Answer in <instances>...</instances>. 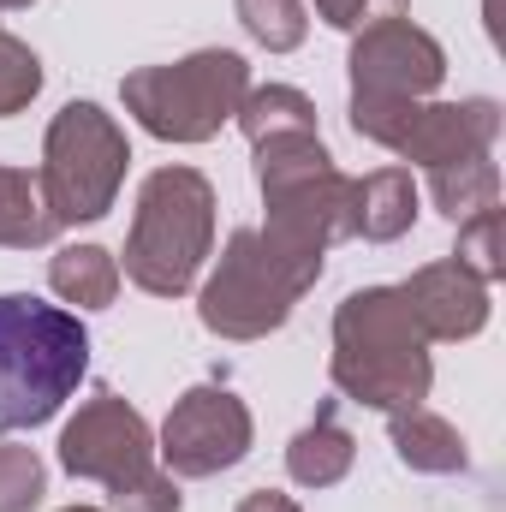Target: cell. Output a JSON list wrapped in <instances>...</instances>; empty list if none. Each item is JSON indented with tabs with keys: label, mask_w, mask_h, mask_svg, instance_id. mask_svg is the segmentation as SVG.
I'll list each match as a JSON object with an SVG mask.
<instances>
[{
	"label": "cell",
	"mask_w": 506,
	"mask_h": 512,
	"mask_svg": "<svg viewBox=\"0 0 506 512\" xmlns=\"http://www.w3.org/2000/svg\"><path fill=\"white\" fill-rule=\"evenodd\" d=\"M90 376V328L78 310L0 292V435L48 423Z\"/></svg>",
	"instance_id": "cell-2"
},
{
	"label": "cell",
	"mask_w": 506,
	"mask_h": 512,
	"mask_svg": "<svg viewBox=\"0 0 506 512\" xmlns=\"http://www.w3.org/2000/svg\"><path fill=\"white\" fill-rule=\"evenodd\" d=\"M233 126L245 131L251 143L262 137H292V131H316V102L292 84H262V90H245Z\"/></svg>",
	"instance_id": "cell-19"
},
{
	"label": "cell",
	"mask_w": 506,
	"mask_h": 512,
	"mask_svg": "<svg viewBox=\"0 0 506 512\" xmlns=\"http://www.w3.org/2000/svg\"><path fill=\"white\" fill-rule=\"evenodd\" d=\"M387 441H393L399 465H411V471H423V477H459V471L471 465L465 435H459L447 417L423 411V405L393 411V417H387Z\"/></svg>",
	"instance_id": "cell-15"
},
{
	"label": "cell",
	"mask_w": 506,
	"mask_h": 512,
	"mask_svg": "<svg viewBox=\"0 0 506 512\" xmlns=\"http://www.w3.org/2000/svg\"><path fill=\"white\" fill-rule=\"evenodd\" d=\"M429 197L435 209L459 227L483 209H501V167L489 155H471V161H453V167H435L429 173Z\"/></svg>",
	"instance_id": "cell-18"
},
{
	"label": "cell",
	"mask_w": 506,
	"mask_h": 512,
	"mask_svg": "<svg viewBox=\"0 0 506 512\" xmlns=\"http://www.w3.org/2000/svg\"><path fill=\"white\" fill-rule=\"evenodd\" d=\"M215 251V185L197 167H155L126 233V280L149 298H185Z\"/></svg>",
	"instance_id": "cell-3"
},
{
	"label": "cell",
	"mask_w": 506,
	"mask_h": 512,
	"mask_svg": "<svg viewBox=\"0 0 506 512\" xmlns=\"http://www.w3.org/2000/svg\"><path fill=\"white\" fill-rule=\"evenodd\" d=\"M131 167V143L126 131L114 126V114H102L96 102H66L48 137H42V167H36V185H42V203L54 215V227H84V221H102L126 185Z\"/></svg>",
	"instance_id": "cell-8"
},
{
	"label": "cell",
	"mask_w": 506,
	"mask_h": 512,
	"mask_svg": "<svg viewBox=\"0 0 506 512\" xmlns=\"http://www.w3.org/2000/svg\"><path fill=\"white\" fill-rule=\"evenodd\" d=\"M251 90V66L233 48H197L167 66H143L120 84L126 114L161 143H209L233 126L239 102Z\"/></svg>",
	"instance_id": "cell-7"
},
{
	"label": "cell",
	"mask_w": 506,
	"mask_h": 512,
	"mask_svg": "<svg viewBox=\"0 0 506 512\" xmlns=\"http://www.w3.org/2000/svg\"><path fill=\"white\" fill-rule=\"evenodd\" d=\"M322 256L286 251L280 239H268L262 227H239L227 239V251L215 262V274L197 292V322L215 340H268L274 328H286L292 304L322 280Z\"/></svg>",
	"instance_id": "cell-4"
},
{
	"label": "cell",
	"mask_w": 506,
	"mask_h": 512,
	"mask_svg": "<svg viewBox=\"0 0 506 512\" xmlns=\"http://www.w3.org/2000/svg\"><path fill=\"white\" fill-rule=\"evenodd\" d=\"M352 459H358V441H352V429L340 423V405H334V399L286 441V477H292L298 489H334V483L352 471Z\"/></svg>",
	"instance_id": "cell-14"
},
{
	"label": "cell",
	"mask_w": 506,
	"mask_h": 512,
	"mask_svg": "<svg viewBox=\"0 0 506 512\" xmlns=\"http://www.w3.org/2000/svg\"><path fill=\"white\" fill-rule=\"evenodd\" d=\"M60 465L78 483H102L120 512H179V477L161 471L155 435L143 411L126 405L120 393H96L78 405V417L60 429Z\"/></svg>",
	"instance_id": "cell-6"
},
{
	"label": "cell",
	"mask_w": 506,
	"mask_h": 512,
	"mask_svg": "<svg viewBox=\"0 0 506 512\" xmlns=\"http://www.w3.org/2000/svg\"><path fill=\"white\" fill-rule=\"evenodd\" d=\"M48 286L78 310H108L120 298V256L102 245H60L48 262Z\"/></svg>",
	"instance_id": "cell-16"
},
{
	"label": "cell",
	"mask_w": 506,
	"mask_h": 512,
	"mask_svg": "<svg viewBox=\"0 0 506 512\" xmlns=\"http://www.w3.org/2000/svg\"><path fill=\"white\" fill-rule=\"evenodd\" d=\"M18 6H30V0H0V12H18Z\"/></svg>",
	"instance_id": "cell-26"
},
{
	"label": "cell",
	"mask_w": 506,
	"mask_h": 512,
	"mask_svg": "<svg viewBox=\"0 0 506 512\" xmlns=\"http://www.w3.org/2000/svg\"><path fill=\"white\" fill-rule=\"evenodd\" d=\"M256 149V185H262V209H268V239H280L286 251L322 256L352 239V179L334 167V155L322 149L316 131H292V137H262Z\"/></svg>",
	"instance_id": "cell-5"
},
{
	"label": "cell",
	"mask_w": 506,
	"mask_h": 512,
	"mask_svg": "<svg viewBox=\"0 0 506 512\" xmlns=\"http://www.w3.org/2000/svg\"><path fill=\"white\" fill-rule=\"evenodd\" d=\"M66 512H102V507H66Z\"/></svg>",
	"instance_id": "cell-27"
},
{
	"label": "cell",
	"mask_w": 506,
	"mask_h": 512,
	"mask_svg": "<svg viewBox=\"0 0 506 512\" xmlns=\"http://www.w3.org/2000/svg\"><path fill=\"white\" fill-rule=\"evenodd\" d=\"M328 376L346 399L387 411V417L429 399V387H435L429 340H423L411 304L399 298V286H364L334 310Z\"/></svg>",
	"instance_id": "cell-1"
},
{
	"label": "cell",
	"mask_w": 506,
	"mask_h": 512,
	"mask_svg": "<svg viewBox=\"0 0 506 512\" xmlns=\"http://www.w3.org/2000/svg\"><path fill=\"white\" fill-rule=\"evenodd\" d=\"M352 131L393 149L399 161H417L423 173L489 155L501 137V102H352Z\"/></svg>",
	"instance_id": "cell-9"
},
{
	"label": "cell",
	"mask_w": 506,
	"mask_h": 512,
	"mask_svg": "<svg viewBox=\"0 0 506 512\" xmlns=\"http://www.w3.org/2000/svg\"><path fill=\"white\" fill-rule=\"evenodd\" d=\"M42 495H48V471H42L36 447L0 441V512H36Z\"/></svg>",
	"instance_id": "cell-22"
},
{
	"label": "cell",
	"mask_w": 506,
	"mask_h": 512,
	"mask_svg": "<svg viewBox=\"0 0 506 512\" xmlns=\"http://www.w3.org/2000/svg\"><path fill=\"white\" fill-rule=\"evenodd\" d=\"M54 215H48V203H42V185H36V173H24V167H0V245L6 251H42V245H54Z\"/></svg>",
	"instance_id": "cell-17"
},
{
	"label": "cell",
	"mask_w": 506,
	"mask_h": 512,
	"mask_svg": "<svg viewBox=\"0 0 506 512\" xmlns=\"http://www.w3.org/2000/svg\"><path fill=\"white\" fill-rule=\"evenodd\" d=\"M36 90H42V60H36V48H30L24 36L0 30V120H6V114H24V108L36 102Z\"/></svg>",
	"instance_id": "cell-21"
},
{
	"label": "cell",
	"mask_w": 506,
	"mask_h": 512,
	"mask_svg": "<svg viewBox=\"0 0 506 512\" xmlns=\"http://www.w3.org/2000/svg\"><path fill=\"white\" fill-rule=\"evenodd\" d=\"M346 72H352V102H429L447 78V48L399 12L352 36Z\"/></svg>",
	"instance_id": "cell-11"
},
{
	"label": "cell",
	"mask_w": 506,
	"mask_h": 512,
	"mask_svg": "<svg viewBox=\"0 0 506 512\" xmlns=\"http://www.w3.org/2000/svg\"><path fill=\"white\" fill-rule=\"evenodd\" d=\"M233 512H304V507H298L292 495H280V489H251Z\"/></svg>",
	"instance_id": "cell-25"
},
{
	"label": "cell",
	"mask_w": 506,
	"mask_h": 512,
	"mask_svg": "<svg viewBox=\"0 0 506 512\" xmlns=\"http://www.w3.org/2000/svg\"><path fill=\"white\" fill-rule=\"evenodd\" d=\"M399 12H405V0H316V18L334 30H352V36L376 18H399Z\"/></svg>",
	"instance_id": "cell-24"
},
{
	"label": "cell",
	"mask_w": 506,
	"mask_h": 512,
	"mask_svg": "<svg viewBox=\"0 0 506 512\" xmlns=\"http://www.w3.org/2000/svg\"><path fill=\"white\" fill-rule=\"evenodd\" d=\"M417 221V179L411 167H376L364 179H352V239L393 245L405 239Z\"/></svg>",
	"instance_id": "cell-13"
},
{
	"label": "cell",
	"mask_w": 506,
	"mask_h": 512,
	"mask_svg": "<svg viewBox=\"0 0 506 512\" xmlns=\"http://www.w3.org/2000/svg\"><path fill=\"white\" fill-rule=\"evenodd\" d=\"M399 298L411 304V316H417L429 346L435 340H477L489 328V286L465 262H453V256L447 262H423L399 286Z\"/></svg>",
	"instance_id": "cell-12"
},
{
	"label": "cell",
	"mask_w": 506,
	"mask_h": 512,
	"mask_svg": "<svg viewBox=\"0 0 506 512\" xmlns=\"http://www.w3.org/2000/svg\"><path fill=\"white\" fill-rule=\"evenodd\" d=\"M233 12H239L245 36L268 54H292L304 42V30H310L304 0H233Z\"/></svg>",
	"instance_id": "cell-20"
},
{
	"label": "cell",
	"mask_w": 506,
	"mask_h": 512,
	"mask_svg": "<svg viewBox=\"0 0 506 512\" xmlns=\"http://www.w3.org/2000/svg\"><path fill=\"white\" fill-rule=\"evenodd\" d=\"M251 441V405L233 387H191L173 399L161 441H155V459L167 477H221L251 453Z\"/></svg>",
	"instance_id": "cell-10"
},
{
	"label": "cell",
	"mask_w": 506,
	"mask_h": 512,
	"mask_svg": "<svg viewBox=\"0 0 506 512\" xmlns=\"http://www.w3.org/2000/svg\"><path fill=\"white\" fill-rule=\"evenodd\" d=\"M453 262H465L483 286L501 280V209H483V215L459 221V251H453Z\"/></svg>",
	"instance_id": "cell-23"
}]
</instances>
